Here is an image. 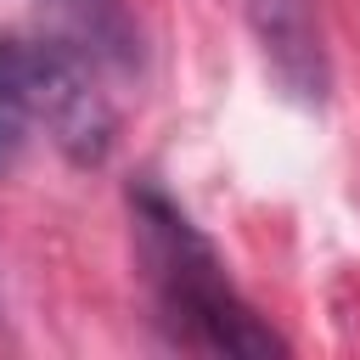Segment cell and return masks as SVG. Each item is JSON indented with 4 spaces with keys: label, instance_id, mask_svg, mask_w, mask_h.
Wrapping results in <instances>:
<instances>
[{
    "label": "cell",
    "instance_id": "obj_1",
    "mask_svg": "<svg viewBox=\"0 0 360 360\" xmlns=\"http://www.w3.org/2000/svg\"><path fill=\"white\" fill-rule=\"evenodd\" d=\"M129 208H135V242H141V264H146L158 321L169 326V338L180 349L253 354V360L259 354H287V338L276 326H264L259 309L236 292L214 242L158 186H135Z\"/></svg>",
    "mask_w": 360,
    "mask_h": 360
},
{
    "label": "cell",
    "instance_id": "obj_2",
    "mask_svg": "<svg viewBox=\"0 0 360 360\" xmlns=\"http://www.w3.org/2000/svg\"><path fill=\"white\" fill-rule=\"evenodd\" d=\"M11 56L28 96V118L56 141V152L73 163H101L112 152L118 112L96 79V56L79 39H11Z\"/></svg>",
    "mask_w": 360,
    "mask_h": 360
},
{
    "label": "cell",
    "instance_id": "obj_3",
    "mask_svg": "<svg viewBox=\"0 0 360 360\" xmlns=\"http://www.w3.org/2000/svg\"><path fill=\"white\" fill-rule=\"evenodd\" d=\"M242 11H248V28H253L270 73L298 101H321L326 96V45H321L315 0H242Z\"/></svg>",
    "mask_w": 360,
    "mask_h": 360
},
{
    "label": "cell",
    "instance_id": "obj_4",
    "mask_svg": "<svg viewBox=\"0 0 360 360\" xmlns=\"http://www.w3.org/2000/svg\"><path fill=\"white\" fill-rule=\"evenodd\" d=\"M73 34L79 45L96 56V62H112V68H135L141 56V28L129 17L124 0H45Z\"/></svg>",
    "mask_w": 360,
    "mask_h": 360
},
{
    "label": "cell",
    "instance_id": "obj_5",
    "mask_svg": "<svg viewBox=\"0 0 360 360\" xmlns=\"http://www.w3.org/2000/svg\"><path fill=\"white\" fill-rule=\"evenodd\" d=\"M28 96H22V79H17V56L11 45H0V163L17 158L22 135H28Z\"/></svg>",
    "mask_w": 360,
    "mask_h": 360
}]
</instances>
